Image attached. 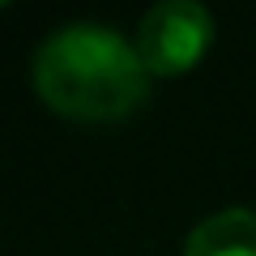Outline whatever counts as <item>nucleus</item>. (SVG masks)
I'll use <instances>...</instances> for the list:
<instances>
[{
	"label": "nucleus",
	"mask_w": 256,
	"mask_h": 256,
	"mask_svg": "<svg viewBox=\"0 0 256 256\" xmlns=\"http://www.w3.org/2000/svg\"><path fill=\"white\" fill-rule=\"evenodd\" d=\"M34 90L60 116L120 120L146 102L150 68L141 64L137 43H128L111 26L73 22L38 43Z\"/></svg>",
	"instance_id": "1"
},
{
	"label": "nucleus",
	"mask_w": 256,
	"mask_h": 256,
	"mask_svg": "<svg viewBox=\"0 0 256 256\" xmlns=\"http://www.w3.org/2000/svg\"><path fill=\"white\" fill-rule=\"evenodd\" d=\"M214 18L196 0H162L137 26V56L150 77H180L210 52Z\"/></svg>",
	"instance_id": "2"
},
{
	"label": "nucleus",
	"mask_w": 256,
	"mask_h": 256,
	"mask_svg": "<svg viewBox=\"0 0 256 256\" xmlns=\"http://www.w3.org/2000/svg\"><path fill=\"white\" fill-rule=\"evenodd\" d=\"M184 256H256V214L252 210H222L192 226Z\"/></svg>",
	"instance_id": "3"
}]
</instances>
